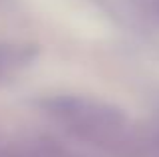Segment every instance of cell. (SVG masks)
<instances>
[{
  "mask_svg": "<svg viewBox=\"0 0 159 157\" xmlns=\"http://www.w3.org/2000/svg\"><path fill=\"white\" fill-rule=\"evenodd\" d=\"M6 157H44V155H40V153H30V151H24V153H10V155H6Z\"/></svg>",
  "mask_w": 159,
  "mask_h": 157,
  "instance_id": "7a4b0ae2",
  "label": "cell"
},
{
  "mask_svg": "<svg viewBox=\"0 0 159 157\" xmlns=\"http://www.w3.org/2000/svg\"><path fill=\"white\" fill-rule=\"evenodd\" d=\"M48 113L73 135L101 147L129 145V121L119 109L85 97H61L48 103Z\"/></svg>",
  "mask_w": 159,
  "mask_h": 157,
  "instance_id": "6da1fadb",
  "label": "cell"
}]
</instances>
